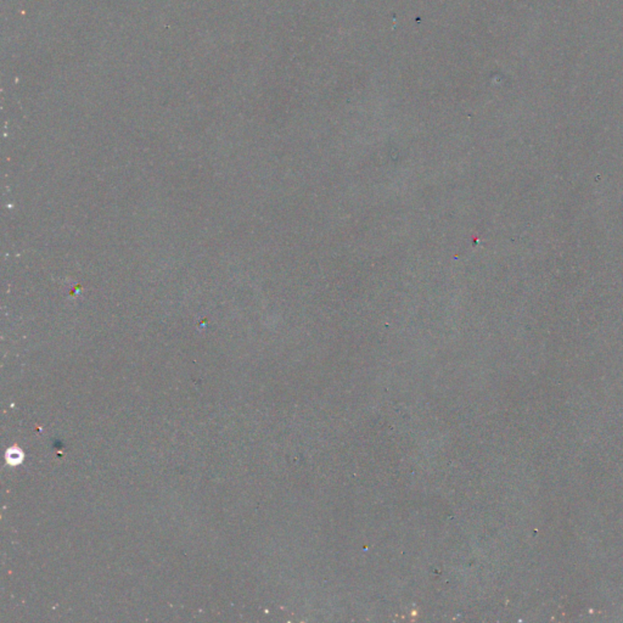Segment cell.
<instances>
[{
  "instance_id": "cell-1",
  "label": "cell",
  "mask_w": 623,
  "mask_h": 623,
  "mask_svg": "<svg viewBox=\"0 0 623 623\" xmlns=\"http://www.w3.org/2000/svg\"><path fill=\"white\" fill-rule=\"evenodd\" d=\"M8 459H9L10 462L18 464V462H21V452H18V450H11V452H9V458H8Z\"/></svg>"
}]
</instances>
